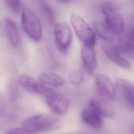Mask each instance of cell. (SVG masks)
Wrapping results in <instances>:
<instances>
[{
  "instance_id": "1",
  "label": "cell",
  "mask_w": 134,
  "mask_h": 134,
  "mask_svg": "<svg viewBox=\"0 0 134 134\" xmlns=\"http://www.w3.org/2000/svg\"><path fill=\"white\" fill-rule=\"evenodd\" d=\"M57 119L46 115H37L26 119L23 128L30 134H39L55 130L61 127Z\"/></svg>"
},
{
  "instance_id": "2",
  "label": "cell",
  "mask_w": 134,
  "mask_h": 134,
  "mask_svg": "<svg viewBox=\"0 0 134 134\" xmlns=\"http://www.w3.org/2000/svg\"><path fill=\"white\" fill-rule=\"evenodd\" d=\"M70 23L76 37L84 45L94 47L96 40V34L83 18L73 14L70 17Z\"/></svg>"
},
{
  "instance_id": "3",
  "label": "cell",
  "mask_w": 134,
  "mask_h": 134,
  "mask_svg": "<svg viewBox=\"0 0 134 134\" xmlns=\"http://www.w3.org/2000/svg\"><path fill=\"white\" fill-rule=\"evenodd\" d=\"M21 24L25 32L32 40L39 42L41 40L42 30L41 23L36 14L30 9H23Z\"/></svg>"
},
{
  "instance_id": "4",
  "label": "cell",
  "mask_w": 134,
  "mask_h": 134,
  "mask_svg": "<svg viewBox=\"0 0 134 134\" xmlns=\"http://www.w3.org/2000/svg\"><path fill=\"white\" fill-rule=\"evenodd\" d=\"M107 115V111L100 103L92 100L82 110L81 118L83 121L90 127L99 129L102 126V117Z\"/></svg>"
},
{
  "instance_id": "5",
  "label": "cell",
  "mask_w": 134,
  "mask_h": 134,
  "mask_svg": "<svg viewBox=\"0 0 134 134\" xmlns=\"http://www.w3.org/2000/svg\"><path fill=\"white\" fill-rule=\"evenodd\" d=\"M55 42L59 50L66 52L72 41L73 33L69 25L64 22L57 23L54 27Z\"/></svg>"
},
{
  "instance_id": "6",
  "label": "cell",
  "mask_w": 134,
  "mask_h": 134,
  "mask_svg": "<svg viewBox=\"0 0 134 134\" xmlns=\"http://www.w3.org/2000/svg\"><path fill=\"white\" fill-rule=\"evenodd\" d=\"M105 16L104 21L114 34L119 35L123 32L124 23L122 16L113 5L105 4L102 8Z\"/></svg>"
},
{
  "instance_id": "7",
  "label": "cell",
  "mask_w": 134,
  "mask_h": 134,
  "mask_svg": "<svg viewBox=\"0 0 134 134\" xmlns=\"http://www.w3.org/2000/svg\"><path fill=\"white\" fill-rule=\"evenodd\" d=\"M46 98L47 105L54 114L62 115L68 110L69 101L63 95L54 92L46 96Z\"/></svg>"
},
{
  "instance_id": "8",
  "label": "cell",
  "mask_w": 134,
  "mask_h": 134,
  "mask_svg": "<svg viewBox=\"0 0 134 134\" xmlns=\"http://www.w3.org/2000/svg\"><path fill=\"white\" fill-rule=\"evenodd\" d=\"M95 81L97 91L100 96L109 100L115 98V88L108 77L104 75L98 74L96 76Z\"/></svg>"
},
{
  "instance_id": "9",
  "label": "cell",
  "mask_w": 134,
  "mask_h": 134,
  "mask_svg": "<svg viewBox=\"0 0 134 134\" xmlns=\"http://www.w3.org/2000/svg\"><path fill=\"white\" fill-rule=\"evenodd\" d=\"M116 88L131 108L134 109V84L131 81L124 79H119L116 82Z\"/></svg>"
},
{
  "instance_id": "10",
  "label": "cell",
  "mask_w": 134,
  "mask_h": 134,
  "mask_svg": "<svg viewBox=\"0 0 134 134\" xmlns=\"http://www.w3.org/2000/svg\"><path fill=\"white\" fill-rule=\"evenodd\" d=\"M102 48L106 57L114 63L126 70L131 69L130 63L122 56L118 48L108 44H104Z\"/></svg>"
},
{
  "instance_id": "11",
  "label": "cell",
  "mask_w": 134,
  "mask_h": 134,
  "mask_svg": "<svg viewBox=\"0 0 134 134\" xmlns=\"http://www.w3.org/2000/svg\"><path fill=\"white\" fill-rule=\"evenodd\" d=\"M81 57L84 69L88 73L92 74L96 66V52L94 46L83 45L81 51Z\"/></svg>"
},
{
  "instance_id": "12",
  "label": "cell",
  "mask_w": 134,
  "mask_h": 134,
  "mask_svg": "<svg viewBox=\"0 0 134 134\" xmlns=\"http://www.w3.org/2000/svg\"><path fill=\"white\" fill-rule=\"evenodd\" d=\"M5 24L8 39L11 45L14 48H18L20 45V39L17 26L15 21L9 18H5Z\"/></svg>"
},
{
  "instance_id": "13",
  "label": "cell",
  "mask_w": 134,
  "mask_h": 134,
  "mask_svg": "<svg viewBox=\"0 0 134 134\" xmlns=\"http://www.w3.org/2000/svg\"><path fill=\"white\" fill-rule=\"evenodd\" d=\"M17 81L18 84L25 91L29 93L39 94V88L42 84L40 82L36 81L32 77L26 74L19 75Z\"/></svg>"
},
{
  "instance_id": "14",
  "label": "cell",
  "mask_w": 134,
  "mask_h": 134,
  "mask_svg": "<svg viewBox=\"0 0 134 134\" xmlns=\"http://www.w3.org/2000/svg\"><path fill=\"white\" fill-rule=\"evenodd\" d=\"M119 49L130 55H134V30L121 37L119 42Z\"/></svg>"
},
{
  "instance_id": "15",
  "label": "cell",
  "mask_w": 134,
  "mask_h": 134,
  "mask_svg": "<svg viewBox=\"0 0 134 134\" xmlns=\"http://www.w3.org/2000/svg\"><path fill=\"white\" fill-rule=\"evenodd\" d=\"M94 30L100 38L106 41H110L113 39L115 35L105 21L102 20L95 21L93 23Z\"/></svg>"
},
{
  "instance_id": "16",
  "label": "cell",
  "mask_w": 134,
  "mask_h": 134,
  "mask_svg": "<svg viewBox=\"0 0 134 134\" xmlns=\"http://www.w3.org/2000/svg\"><path fill=\"white\" fill-rule=\"evenodd\" d=\"M38 79L42 84L54 87L61 86L65 83L64 80L61 76L54 73H41Z\"/></svg>"
},
{
  "instance_id": "17",
  "label": "cell",
  "mask_w": 134,
  "mask_h": 134,
  "mask_svg": "<svg viewBox=\"0 0 134 134\" xmlns=\"http://www.w3.org/2000/svg\"><path fill=\"white\" fill-rule=\"evenodd\" d=\"M7 96L9 101L14 103L17 100L19 96V88L18 83L12 79L9 81L7 86Z\"/></svg>"
},
{
  "instance_id": "18",
  "label": "cell",
  "mask_w": 134,
  "mask_h": 134,
  "mask_svg": "<svg viewBox=\"0 0 134 134\" xmlns=\"http://www.w3.org/2000/svg\"><path fill=\"white\" fill-rule=\"evenodd\" d=\"M69 80L75 85L81 84L84 81L83 71L81 69L72 71L69 76Z\"/></svg>"
},
{
  "instance_id": "19",
  "label": "cell",
  "mask_w": 134,
  "mask_h": 134,
  "mask_svg": "<svg viewBox=\"0 0 134 134\" xmlns=\"http://www.w3.org/2000/svg\"><path fill=\"white\" fill-rule=\"evenodd\" d=\"M43 12L47 18L50 23H53L55 21V16L52 8L48 5L43 6Z\"/></svg>"
},
{
  "instance_id": "20",
  "label": "cell",
  "mask_w": 134,
  "mask_h": 134,
  "mask_svg": "<svg viewBox=\"0 0 134 134\" xmlns=\"http://www.w3.org/2000/svg\"><path fill=\"white\" fill-rule=\"evenodd\" d=\"M7 5L14 12L18 13L20 9L19 0H4Z\"/></svg>"
},
{
  "instance_id": "21",
  "label": "cell",
  "mask_w": 134,
  "mask_h": 134,
  "mask_svg": "<svg viewBox=\"0 0 134 134\" xmlns=\"http://www.w3.org/2000/svg\"><path fill=\"white\" fill-rule=\"evenodd\" d=\"M6 134H30L24 128H15L9 129Z\"/></svg>"
},
{
  "instance_id": "22",
  "label": "cell",
  "mask_w": 134,
  "mask_h": 134,
  "mask_svg": "<svg viewBox=\"0 0 134 134\" xmlns=\"http://www.w3.org/2000/svg\"><path fill=\"white\" fill-rule=\"evenodd\" d=\"M59 2L62 3V4H66L68 3L70 0H57Z\"/></svg>"
},
{
  "instance_id": "23",
  "label": "cell",
  "mask_w": 134,
  "mask_h": 134,
  "mask_svg": "<svg viewBox=\"0 0 134 134\" xmlns=\"http://www.w3.org/2000/svg\"><path fill=\"white\" fill-rule=\"evenodd\" d=\"M131 134H134V126L132 128V129L131 130Z\"/></svg>"
}]
</instances>
